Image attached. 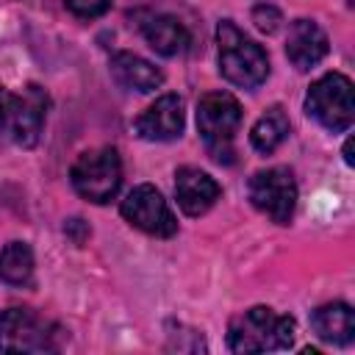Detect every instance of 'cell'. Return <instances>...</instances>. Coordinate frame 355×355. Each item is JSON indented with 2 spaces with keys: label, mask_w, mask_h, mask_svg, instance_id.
I'll return each mask as SVG.
<instances>
[{
  "label": "cell",
  "mask_w": 355,
  "mask_h": 355,
  "mask_svg": "<svg viewBox=\"0 0 355 355\" xmlns=\"http://www.w3.org/2000/svg\"><path fill=\"white\" fill-rule=\"evenodd\" d=\"M72 189L89 200V202H108L116 197L122 186V161L114 147H100V150H86L78 155V161L69 169Z\"/></svg>",
  "instance_id": "277c9868"
},
{
  "label": "cell",
  "mask_w": 355,
  "mask_h": 355,
  "mask_svg": "<svg viewBox=\"0 0 355 355\" xmlns=\"http://www.w3.org/2000/svg\"><path fill=\"white\" fill-rule=\"evenodd\" d=\"M311 327L313 333L327 341V344H338L347 347L355 338V311L344 302H330L313 311L311 316Z\"/></svg>",
  "instance_id": "5bb4252c"
},
{
  "label": "cell",
  "mask_w": 355,
  "mask_h": 355,
  "mask_svg": "<svg viewBox=\"0 0 355 355\" xmlns=\"http://www.w3.org/2000/svg\"><path fill=\"white\" fill-rule=\"evenodd\" d=\"M286 136H288V116L283 114L280 105L269 108V111L252 125V130H250L252 147H255L258 153H266V155L275 153V150L283 144Z\"/></svg>",
  "instance_id": "e0dca14e"
},
{
  "label": "cell",
  "mask_w": 355,
  "mask_h": 355,
  "mask_svg": "<svg viewBox=\"0 0 355 355\" xmlns=\"http://www.w3.org/2000/svg\"><path fill=\"white\" fill-rule=\"evenodd\" d=\"M111 75L122 89L130 92H155L164 83V75L158 67H153L147 58L136 55V53H116L111 58Z\"/></svg>",
  "instance_id": "4fadbf2b"
},
{
  "label": "cell",
  "mask_w": 355,
  "mask_h": 355,
  "mask_svg": "<svg viewBox=\"0 0 355 355\" xmlns=\"http://www.w3.org/2000/svg\"><path fill=\"white\" fill-rule=\"evenodd\" d=\"M0 280L8 286H28L33 280V250L25 241H8L0 250Z\"/></svg>",
  "instance_id": "2e32d148"
},
{
  "label": "cell",
  "mask_w": 355,
  "mask_h": 355,
  "mask_svg": "<svg viewBox=\"0 0 355 355\" xmlns=\"http://www.w3.org/2000/svg\"><path fill=\"white\" fill-rule=\"evenodd\" d=\"M294 336H297V324L291 316H280L266 305H255L230 322L227 347L233 352L288 349L294 344Z\"/></svg>",
  "instance_id": "6da1fadb"
},
{
  "label": "cell",
  "mask_w": 355,
  "mask_h": 355,
  "mask_svg": "<svg viewBox=\"0 0 355 355\" xmlns=\"http://www.w3.org/2000/svg\"><path fill=\"white\" fill-rule=\"evenodd\" d=\"M108 6H111V0H67V8L78 17H86V19L105 14Z\"/></svg>",
  "instance_id": "d6986e66"
},
{
  "label": "cell",
  "mask_w": 355,
  "mask_h": 355,
  "mask_svg": "<svg viewBox=\"0 0 355 355\" xmlns=\"http://www.w3.org/2000/svg\"><path fill=\"white\" fill-rule=\"evenodd\" d=\"M286 55L297 69H311L327 55V36L313 19H297L288 28Z\"/></svg>",
  "instance_id": "7c38bea8"
},
{
  "label": "cell",
  "mask_w": 355,
  "mask_h": 355,
  "mask_svg": "<svg viewBox=\"0 0 355 355\" xmlns=\"http://www.w3.org/2000/svg\"><path fill=\"white\" fill-rule=\"evenodd\" d=\"M64 233L75 241V244H83L86 239H89V225L83 222V219H67V225H64Z\"/></svg>",
  "instance_id": "ffe728a7"
},
{
  "label": "cell",
  "mask_w": 355,
  "mask_h": 355,
  "mask_svg": "<svg viewBox=\"0 0 355 355\" xmlns=\"http://www.w3.org/2000/svg\"><path fill=\"white\" fill-rule=\"evenodd\" d=\"M6 94H8V92L0 86V119H3V103H6Z\"/></svg>",
  "instance_id": "7402d4cb"
},
{
  "label": "cell",
  "mask_w": 355,
  "mask_h": 355,
  "mask_svg": "<svg viewBox=\"0 0 355 355\" xmlns=\"http://www.w3.org/2000/svg\"><path fill=\"white\" fill-rule=\"evenodd\" d=\"M219 194H222V189L208 172L194 169V166L178 169V175H175V197H178V205L183 208V214H189V216L205 214L219 200Z\"/></svg>",
  "instance_id": "8fae6325"
},
{
  "label": "cell",
  "mask_w": 355,
  "mask_h": 355,
  "mask_svg": "<svg viewBox=\"0 0 355 355\" xmlns=\"http://www.w3.org/2000/svg\"><path fill=\"white\" fill-rule=\"evenodd\" d=\"M44 108H47V94L39 86H28L19 94L8 92L3 103L0 133L19 147H33L42 136Z\"/></svg>",
  "instance_id": "52a82bcc"
},
{
  "label": "cell",
  "mask_w": 355,
  "mask_h": 355,
  "mask_svg": "<svg viewBox=\"0 0 355 355\" xmlns=\"http://www.w3.org/2000/svg\"><path fill=\"white\" fill-rule=\"evenodd\" d=\"M61 333L58 324L31 308H8L0 313V352H53L61 344Z\"/></svg>",
  "instance_id": "5b68a950"
},
{
  "label": "cell",
  "mask_w": 355,
  "mask_h": 355,
  "mask_svg": "<svg viewBox=\"0 0 355 355\" xmlns=\"http://www.w3.org/2000/svg\"><path fill=\"white\" fill-rule=\"evenodd\" d=\"M241 125V105L230 92L202 94L197 103V130L219 164H233V133Z\"/></svg>",
  "instance_id": "3957f363"
},
{
  "label": "cell",
  "mask_w": 355,
  "mask_h": 355,
  "mask_svg": "<svg viewBox=\"0 0 355 355\" xmlns=\"http://www.w3.org/2000/svg\"><path fill=\"white\" fill-rule=\"evenodd\" d=\"M141 33L147 39V44L158 53V55H178L189 47V31L180 19L169 17V14H158V17H150L144 25H141Z\"/></svg>",
  "instance_id": "9a60e30c"
},
{
  "label": "cell",
  "mask_w": 355,
  "mask_h": 355,
  "mask_svg": "<svg viewBox=\"0 0 355 355\" xmlns=\"http://www.w3.org/2000/svg\"><path fill=\"white\" fill-rule=\"evenodd\" d=\"M250 202L277 225H288L297 205V183L288 169L272 166L250 178Z\"/></svg>",
  "instance_id": "ba28073f"
},
{
  "label": "cell",
  "mask_w": 355,
  "mask_h": 355,
  "mask_svg": "<svg viewBox=\"0 0 355 355\" xmlns=\"http://www.w3.org/2000/svg\"><path fill=\"white\" fill-rule=\"evenodd\" d=\"M186 114L183 100L178 94H161L153 105H147L136 119V133L147 141H172L183 133Z\"/></svg>",
  "instance_id": "30bf717a"
},
{
  "label": "cell",
  "mask_w": 355,
  "mask_h": 355,
  "mask_svg": "<svg viewBox=\"0 0 355 355\" xmlns=\"http://www.w3.org/2000/svg\"><path fill=\"white\" fill-rule=\"evenodd\" d=\"M122 216L139 227L147 236H158V239H169L178 233V219L172 214V208L166 205V200L161 197V191L150 183H141L136 189H130L119 205Z\"/></svg>",
  "instance_id": "9c48e42d"
},
{
  "label": "cell",
  "mask_w": 355,
  "mask_h": 355,
  "mask_svg": "<svg viewBox=\"0 0 355 355\" xmlns=\"http://www.w3.org/2000/svg\"><path fill=\"white\" fill-rule=\"evenodd\" d=\"M305 111L327 130L341 133L355 119V97H352V80L341 72L322 75L305 97Z\"/></svg>",
  "instance_id": "8992f818"
},
{
  "label": "cell",
  "mask_w": 355,
  "mask_h": 355,
  "mask_svg": "<svg viewBox=\"0 0 355 355\" xmlns=\"http://www.w3.org/2000/svg\"><path fill=\"white\" fill-rule=\"evenodd\" d=\"M219 44V72L239 89H255L269 75V58L263 47L247 39L230 19H222L216 28Z\"/></svg>",
  "instance_id": "7a4b0ae2"
},
{
  "label": "cell",
  "mask_w": 355,
  "mask_h": 355,
  "mask_svg": "<svg viewBox=\"0 0 355 355\" xmlns=\"http://www.w3.org/2000/svg\"><path fill=\"white\" fill-rule=\"evenodd\" d=\"M252 22H255V28L258 31H263V33H275L277 28H280V22H283V17H280V11L275 8V6H255L252 8Z\"/></svg>",
  "instance_id": "ac0fdd59"
},
{
  "label": "cell",
  "mask_w": 355,
  "mask_h": 355,
  "mask_svg": "<svg viewBox=\"0 0 355 355\" xmlns=\"http://www.w3.org/2000/svg\"><path fill=\"white\" fill-rule=\"evenodd\" d=\"M344 161H347V166L355 164V155H352V139H347V144H344Z\"/></svg>",
  "instance_id": "44dd1931"
}]
</instances>
